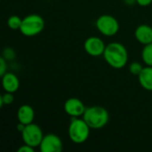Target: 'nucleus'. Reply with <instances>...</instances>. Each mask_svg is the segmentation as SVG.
<instances>
[{"mask_svg": "<svg viewBox=\"0 0 152 152\" xmlns=\"http://www.w3.org/2000/svg\"><path fill=\"white\" fill-rule=\"evenodd\" d=\"M43 137L44 134L41 127L34 123L26 125L24 130L21 132V138L23 142L33 148L39 147Z\"/></svg>", "mask_w": 152, "mask_h": 152, "instance_id": "423d86ee", "label": "nucleus"}, {"mask_svg": "<svg viewBox=\"0 0 152 152\" xmlns=\"http://www.w3.org/2000/svg\"><path fill=\"white\" fill-rule=\"evenodd\" d=\"M124 2L127 5H133L136 3V0H124Z\"/></svg>", "mask_w": 152, "mask_h": 152, "instance_id": "5701e85b", "label": "nucleus"}, {"mask_svg": "<svg viewBox=\"0 0 152 152\" xmlns=\"http://www.w3.org/2000/svg\"><path fill=\"white\" fill-rule=\"evenodd\" d=\"M45 20L38 14H28L22 19L20 28V33L25 37H35L45 28Z\"/></svg>", "mask_w": 152, "mask_h": 152, "instance_id": "20e7f679", "label": "nucleus"}, {"mask_svg": "<svg viewBox=\"0 0 152 152\" xmlns=\"http://www.w3.org/2000/svg\"><path fill=\"white\" fill-rule=\"evenodd\" d=\"M143 68H144V67H143L140 62H138V61H134V62H132V63L129 65V71H130V73H131L132 75L138 77V76L140 75V73L142 72V70L143 69Z\"/></svg>", "mask_w": 152, "mask_h": 152, "instance_id": "f3484780", "label": "nucleus"}, {"mask_svg": "<svg viewBox=\"0 0 152 152\" xmlns=\"http://www.w3.org/2000/svg\"><path fill=\"white\" fill-rule=\"evenodd\" d=\"M97 29L105 37H113L119 30V23L118 20L110 14H102L98 17L95 22Z\"/></svg>", "mask_w": 152, "mask_h": 152, "instance_id": "39448f33", "label": "nucleus"}, {"mask_svg": "<svg viewBox=\"0 0 152 152\" xmlns=\"http://www.w3.org/2000/svg\"><path fill=\"white\" fill-rule=\"evenodd\" d=\"M82 118L91 129L97 130L107 126L110 120V114L108 110L102 106H91L86 109Z\"/></svg>", "mask_w": 152, "mask_h": 152, "instance_id": "f03ea898", "label": "nucleus"}, {"mask_svg": "<svg viewBox=\"0 0 152 152\" xmlns=\"http://www.w3.org/2000/svg\"><path fill=\"white\" fill-rule=\"evenodd\" d=\"M7 72V61L1 56L0 57V76H4Z\"/></svg>", "mask_w": 152, "mask_h": 152, "instance_id": "6ab92c4d", "label": "nucleus"}, {"mask_svg": "<svg viewBox=\"0 0 152 152\" xmlns=\"http://www.w3.org/2000/svg\"><path fill=\"white\" fill-rule=\"evenodd\" d=\"M64 111L67 115L71 118H79L82 117L86 111V107L84 102L78 98H69L64 102Z\"/></svg>", "mask_w": 152, "mask_h": 152, "instance_id": "1a4fd4ad", "label": "nucleus"}, {"mask_svg": "<svg viewBox=\"0 0 152 152\" xmlns=\"http://www.w3.org/2000/svg\"><path fill=\"white\" fill-rule=\"evenodd\" d=\"M142 58L147 66L152 67V43L144 45L142 51Z\"/></svg>", "mask_w": 152, "mask_h": 152, "instance_id": "4468645a", "label": "nucleus"}, {"mask_svg": "<svg viewBox=\"0 0 152 152\" xmlns=\"http://www.w3.org/2000/svg\"><path fill=\"white\" fill-rule=\"evenodd\" d=\"M22 19L18 15H12L7 20V25L8 27L12 30H20V28L21 26Z\"/></svg>", "mask_w": 152, "mask_h": 152, "instance_id": "2eb2a0df", "label": "nucleus"}, {"mask_svg": "<svg viewBox=\"0 0 152 152\" xmlns=\"http://www.w3.org/2000/svg\"><path fill=\"white\" fill-rule=\"evenodd\" d=\"M34 151H35V148H33V147L24 143V145L20 146L18 149L17 152H34Z\"/></svg>", "mask_w": 152, "mask_h": 152, "instance_id": "aec40b11", "label": "nucleus"}, {"mask_svg": "<svg viewBox=\"0 0 152 152\" xmlns=\"http://www.w3.org/2000/svg\"><path fill=\"white\" fill-rule=\"evenodd\" d=\"M105 61L113 69H123L128 61V52L126 46L118 42H112L106 45L102 55Z\"/></svg>", "mask_w": 152, "mask_h": 152, "instance_id": "f257e3e1", "label": "nucleus"}, {"mask_svg": "<svg viewBox=\"0 0 152 152\" xmlns=\"http://www.w3.org/2000/svg\"><path fill=\"white\" fill-rule=\"evenodd\" d=\"M134 36L140 44L143 45L151 44L152 43V27L147 24L139 25L134 31Z\"/></svg>", "mask_w": 152, "mask_h": 152, "instance_id": "9d476101", "label": "nucleus"}, {"mask_svg": "<svg viewBox=\"0 0 152 152\" xmlns=\"http://www.w3.org/2000/svg\"><path fill=\"white\" fill-rule=\"evenodd\" d=\"M2 56L8 61H12L15 58L16 54H15V52H14L13 49H12L10 47H6V48L4 49Z\"/></svg>", "mask_w": 152, "mask_h": 152, "instance_id": "a211bd4d", "label": "nucleus"}, {"mask_svg": "<svg viewBox=\"0 0 152 152\" xmlns=\"http://www.w3.org/2000/svg\"><path fill=\"white\" fill-rule=\"evenodd\" d=\"M105 48L106 45L98 37H90L84 43V49L86 53L93 57L103 55Z\"/></svg>", "mask_w": 152, "mask_h": 152, "instance_id": "6e6552de", "label": "nucleus"}, {"mask_svg": "<svg viewBox=\"0 0 152 152\" xmlns=\"http://www.w3.org/2000/svg\"><path fill=\"white\" fill-rule=\"evenodd\" d=\"M39 150L41 152H61L63 150V143L57 134H48L44 135Z\"/></svg>", "mask_w": 152, "mask_h": 152, "instance_id": "0eeeda50", "label": "nucleus"}, {"mask_svg": "<svg viewBox=\"0 0 152 152\" xmlns=\"http://www.w3.org/2000/svg\"><path fill=\"white\" fill-rule=\"evenodd\" d=\"M17 118L20 123L28 125L33 123L35 118V111L33 108L28 104L21 105L17 111Z\"/></svg>", "mask_w": 152, "mask_h": 152, "instance_id": "f8f14e48", "label": "nucleus"}, {"mask_svg": "<svg viewBox=\"0 0 152 152\" xmlns=\"http://www.w3.org/2000/svg\"><path fill=\"white\" fill-rule=\"evenodd\" d=\"M1 77H2V86L5 92L14 94L15 92L18 91L20 87V80L14 73L6 72Z\"/></svg>", "mask_w": 152, "mask_h": 152, "instance_id": "9b49d317", "label": "nucleus"}, {"mask_svg": "<svg viewBox=\"0 0 152 152\" xmlns=\"http://www.w3.org/2000/svg\"><path fill=\"white\" fill-rule=\"evenodd\" d=\"M25 126H26V125H24V124H22V123H20V122H19V124L17 125V131H18V132H20V133L21 134V132L24 130Z\"/></svg>", "mask_w": 152, "mask_h": 152, "instance_id": "4be33fe9", "label": "nucleus"}, {"mask_svg": "<svg viewBox=\"0 0 152 152\" xmlns=\"http://www.w3.org/2000/svg\"><path fill=\"white\" fill-rule=\"evenodd\" d=\"M14 102V95L12 93L5 92L4 94L0 96V107L4 105H10Z\"/></svg>", "mask_w": 152, "mask_h": 152, "instance_id": "dca6fc26", "label": "nucleus"}, {"mask_svg": "<svg viewBox=\"0 0 152 152\" xmlns=\"http://www.w3.org/2000/svg\"><path fill=\"white\" fill-rule=\"evenodd\" d=\"M152 3V0H136V4H139L140 6L145 7V6H149Z\"/></svg>", "mask_w": 152, "mask_h": 152, "instance_id": "412c9836", "label": "nucleus"}, {"mask_svg": "<svg viewBox=\"0 0 152 152\" xmlns=\"http://www.w3.org/2000/svg\"><path fill=\"white\" fill-rule=\"evenodd\" d=\"M138 80L142 87L147 91H152V67H144L140 75L138 76Z\"/></svg>", "mask_w": 152, "mask_h": 152, "instance_id": "ddd939ff", "label": "nucleus"}, {"mask_svg": "<svg viewBox=\"0 0 152 152\" xmlns=\"http://www.w3.org/2000/svg\"><path fill=\"white\" fill-rule=\"evenodd\" d=\"M90 129L91 127L87 125L83 118H72L68 128L69 138L76 144L84 143L89 138Z\"/></svg>", "mask_w": 152, "mask_h": 152, "instance_id": "7ed1b4c3", "label": "nucleus"}]
</instances>
